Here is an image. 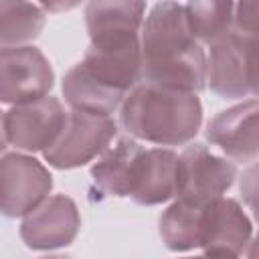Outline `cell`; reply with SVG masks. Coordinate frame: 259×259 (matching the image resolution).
Returning a JSON list of instances; mask_svg holds the SVG:
<instances>
[{
  "label": "cell",
  "instance_id": "obj_18",
  "mask_svg": "<svg viewBox=\"0 0 259 259\" xmlns=\"http://www.w3.org/2000/svg\"><path fill=\"white\" fill-rule=\"evenodd\" d=\"M2 47H14L34 40L47 22L45 12L28 0H2Z\"/></svg>",
  "mask_w": 259,
  "mask_h": 259
},
{
  "label": "cell",
  "instance_id": "obj_15",
  "mask_svg": "<svg viewBox=\"0 0 259 259\" xmlns=\"http://www.w3.org/2000/svg\"><path fill=\"white\" fill-rule=\"evenodd\" d=\"M144 146L132 138H121L91 168V178L99 190L109 196H132Z\"/></svg>",
  "mask_w": 259,
  "mask_h": 259
},
{
  "label": "cell",
  "instance_id": "obj_17",
  "mask_svg": "<svg viewBox=\"0 0 259 259\" xmlns=\"http://www.w3.org/2000/svg\"><path fill=\"white\" fill-rule=\"evenodd\" d=\"M184 8L190 30L200 42L212 45L233 32L235 0H188Z\"/></svg>",
  "mask_w": 259,
  "mask_h": 259
},
{
  "label": "cell",
  "instance_id": "obj_16",
  "mask_svg": "<svg viewBox=\"0 0 259 259\" xmlns=\"http://www.w3.org/2000/svg\"><path fill=\"white\" fill-rule=\"evenodd\" d=\"M202 202L204 200L178 198L162 212L158 233L170 251L184 253L198 249V219Z\"/></svg>",
  "mask_w": 259,
  "mask_h": 259
},
{
  "label": "cell",
  "instance_id": "obj_19",
  "mask_svg": "<svg viewBox=\"0 0 259 259\" xmlns=\"http://www.w3.org/2000/svg\"><path fill=\"white\" fill-rule=\"evenodd\" d=\"M239 192L253 219L259 223V164H253L243 170L239 178Z\"/></svg>",
  "mask_w": 259,
  "mask_h": 259
},
{
  "label": "cell",
  "instance_id": "obj_7",
  "mask_svg": "<svg viewBox=\"0 0 259 259\" xmlns=\"http://www.w3.org/2000/svg\"><path fill=\"white\" fill-rule=\"evenodd\" d=\"M0 71H2L0 99L8 105L47 97L55 85L53 67L36 47H28V45L2 47Z\"/></svg>",
  "mask_w": 259,
  "mask_h": 259
},
{
  "label": "cell",
  "instance_id": "obj_20",
  "mask_svg": "<svg viewBox=\"0 0 259 259\" xmlns=\"http://www.w3.org/2000/svg\"><path fill=\"white\" fill-rule=\"evenodd\" d=\"M235 30L245 34H259V0H237Z\"/></svg>",
  "mask_w": 259,
  "mask_h": 259
},
{
  "label": "cell",
  "instance_id": "obj_4",
  "mask_svg": "<svg viewBox=\"0 0 259 259\" xmlns=\"http://www.w3.org/2000/svg\"><path fill=\"white\" fill-rule=\"evenodd\" d=\"M206 85L223 99L259 97V34L233 30L212 42Z\"/></svg>",
  "mask_w": 259,
  "mask_h": 259
},
{
  "label": "cell",
  "instance_id": "obj_11",
  "mask_svg": "<svg viewBox=\"0 0 259 259\" xmlns=\"http://www.w3.org/2000/svg\"><path fill=\"white\" fill-rule=\"evenodd\" d=\"M81 229V214L73 198L49 196L20 223V239L32 251H53L75 241Z\"/></svg>",
  "mask_w": 259,
  "mask_h": 259
},
{
  "label": "cell",
  "instance_id": "obj_21",
  "mask_svg": "<svg viewBox=\"0 0 259 259\" xmlns=\"http://www.w3.org/2000/svg\"><path fill=\"white\" fill-rule=\"evenodd\" d=\"M38 2L49 12H69L75 10L83 0H38Z\"/></svg>",
  "mask_w": 259,
  "mask_h": 259
},
{
  "label": "cell",
  "instance_id": "obj_9",
  "mask_svg": "<svg viewBox=\"0 0 259 259\" xmlns=\"http://www.w3.org/2000/svg\"><path fill=\"white\" fill-rule=\"evenodd\" d=\"M237 178L235 162L214 156L202 144H190L178 156L176 198L210 200L223 196Z\"/></svg>",
  "mask_w": 259,
  "mask_h": 259
},
{
  "label": "cell",
  "instance_id": "obj_13",
  "mask_svg": "<svg viewBox=\"0 0 259 259\" xmlns=\"http://www.w3.org/2000/svg\"><path fill=\"white\" fill-rule=\"evenodd\" d=\"M204 136L235 162H253L259 156V97L217 113Z\"/></svg>",
  "mask_w": 259,
  "mask_h": 259
},
{
  "label": "cell",
  "instance_id": "obj_1",
  "mask_svg": "<svg viewBox=\"0 0 259 259\" xmlns=\"http://www.w3.org/2000/svg\"><path fill=\"white\" fill-rule=\"evenodd\" d=\"M144 81L198 93L206 87L208 57L190 30L186 8L174 0L158 2L142 26Z\"/></svg>",
  "mask_w": 259,
  "mask_h": 259
},
{
  "label": "cell",
  "instance_id": "obj_5",
  "mask_svg": "<svg viewBox=\"0 0 259 259\" xmlns=\"http://www.w3.org/2000/svg\"><path fill=\"white\" fill-rule=\"evenodd\" d=\"M67 117L63 103L51 95L16 103L2 115V148L10 144L24 152H47L61 138Z\"/></svg>",
  "mask_w": 259,
  "mask_h": 259
},
{
  "label": "cell",
  "instance_id": "obj_10",
  "mask_svg": "<svg viewBox=\"0 0 259 259\" xmlns=\"http://www.w3.org/2000/svg\"><path fill=\"white\" fill-rule=\"evenodd\" d=\"M2 212L8 219L26 217L40 206L53 188L51 172L24 154H4L0 162Z\"/></svg>",
  "mask_w": 259,
  "mask_h": 259
},
{
  "label": "cell",
  "instance_id": "obj_2",
  "mask_svg": "<svg viewBox=\"0 0 259 259\" xmlns=\"http://www.w3.org/2000/svg\"><path fill=\"white\" fill-rule=\"evenodd\" d=\"M142 79V40L127 47L89 45L65 73L63 95L71 109L111 115Z\"/></svg>",
  "mask_w": 259,
  "mask_h": 259
},
{
  "label": "cell",
  "instance_id": "obj_3",
  "mask_svg": "<svg viewBox=\"0 0 259 259\" xmlns=\"http://www.w3.org/2000/svg\"><path fill=\"white\" fill-rule=\"evenodd\" d=\"M121 127L158 146H184L194 140L202 123V103L196 93L138 83L119 107Z\"/></svg>",
  "mask_w": 259,
  "mask_h": 259
},
{
  "label": "cell",
  "instance_id": "obj_12",
  "mask_svg": "<svg viewBox=\"0 0 259 259\" xmlns=\"http://www.w3.org/2000/svg\"><path fill=\"white\" fill-rule=\"evenodd\" d=\"M146 0H89L85 6L89 45L127 47L140 42Z\"/></svg>",
  "mask_w": 259,
  "mask_h": 259
},
{
  "label": "cell",
  "instance_id": "obj_6",
  "mask_svg": "<svg viewBox=\"0 0 259 259\" xmlns=\"http://www.w3.org/2000/svg\"><path fill=\"white\" fill-rule=\"evenodd\" d=\"M117 134V123L111 115L73 109L61 138L49 148L45 160L57 170H71L85 166L95 156L103 154Z\"/></svg>",
  "mask_w": 259,
  "mask_h": 259
},
{
  "label": "cell",
  "instance_id": "obj_14",
  "mask_svg": "<svg viewBox=\"0 0 259 259\" xmlns=\"http://www.w3.org/2000/svg\"><path fill=\"white\" fill-rule=\"evenodd\" d=\"M176 168L178 154L168 148L144 150L138 176L132 192V200L144 206L168 202L176 196Z\"/></svg>",
  "mask_w": 259,
  "mask_h": 259
},
{
  "label": "cell",
  "instance_id": "obj_22",
  "mask_svg": "<svg viewBox=\"0 0 259 259\" xmlns=\"http://www.w3.org/2000/svg\"><path fill=\"white\" fill-rule=\"evenodd\" d=\"M245 255H247V257H251V259L259 257V233L253 237V241H249V247H247Z\"/></svg>",
  "mask_w": 259,
  "mask_h": 259
},
{
  "label": "cell",
  "instance_id": "obj_8",
  "mask_svg": "<svg viewBox=\"0 0 259 259\" xmlns=\"http://www.w3.org/2000/svg\"><path fill=\"white\" fill-rule=\"evenodd\" d=\"M251 241V221L235 198L204 200L198 219V247L204 255L239 257Z\"/></svg>",
  "mask_w": 259,
  "mask_h": 259
}]
</instances>
